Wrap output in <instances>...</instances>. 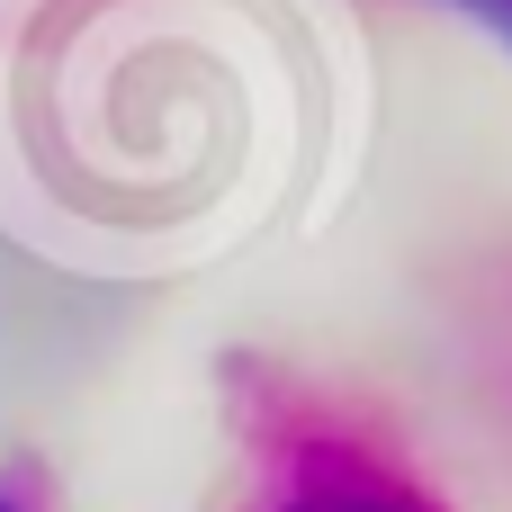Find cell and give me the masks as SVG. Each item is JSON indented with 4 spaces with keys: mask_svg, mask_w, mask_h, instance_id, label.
<instances>
[{
    "mask_svg": "<svg viewBox=\"0 0 512 512\" xmlns=\"http://www.w3.org/2000/svg\"><path fill=\"white\" fill-rule=\"evenodd\" d=\"M288 512H423V504H405L396 486H378L360 468H333L324 486H306V504H288Z\"/></svg>",
    "mask_w": 512,
    "mask_h": 512,
    "instance_id": "obj_1",
    "label": "cell"
},
{
    "mask_svg": "<svg viewBox=\"0 0 512 512\" xmlns=\"http://www.w3.org/2000/svg\"><path fill=\"white\" fill-rule=\"evenodd\" d=\"M477 18H495V27H512V0H468Z\"/></svg>",
    "mask_w": 512,
    "mask_h": 512,
    "instance_id": "obj_2",
    "label": "cell"
}]
</instances>
